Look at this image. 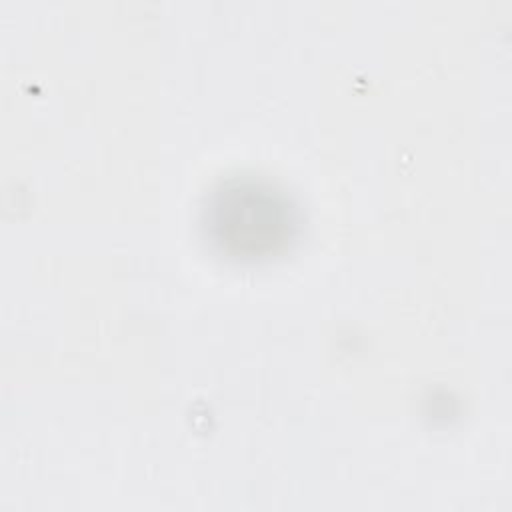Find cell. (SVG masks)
Listing matches in <instances>:
<instances>
[{
    "instance_id": "obj_1",
    "label": "cell",
    "mask_w": 512,
    "mask_h": 512,
    "mask_svg": "<svg viewBox=\"0 0 512 512\" xmlns=\"http://www.w3.org/2000/svg\"><path fill=\"white\" fill-rule=\"evenodd\" d=\"M212 212H214L212 224L218 234L242 222L240 232L228 244V246L240 244L242 252H258V248H268L270 244L276 242V238H280L286 232L290 224V214L286 206L268 190H258L252 186L230 188L224 194H218V200Z\"/></svg>"
}]
</instances>
